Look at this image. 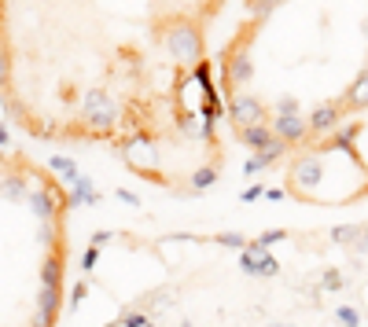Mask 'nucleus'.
<instances>
[{
    "instance_id": "nucleus-1",
    "label": "nucleus",
    "mask_w": 368,
    "mask_h": 327,
    "mask_svg": "<svg viewBox=\"0 0 368 327\" xmlns=\"http://www.w3.org/2000/svg\"><path fill=\"white\" fill-rule=\"evenodd\" d=\"M229 0H0V111L177 198L225 173L210 33Z\"/></svg>"
},
{
    "instance_id": "nucleus-2",
    "label": "nucleus",
    "mask_w": 368,
    "mask_h": 327,
    "mask_svg": "<svg viewBox=\"0 0 368 327\" xmlns=\"http://www.w3.org/2000/svg\"><path fill=\"white\" fill-rule=\"evenodd\" d=\"M217 78L229 136L299 173L368 118V0H243Z\"/></svg>"
},
{
    "instance_id": "nucleus-3",
    "label": "nucleus",
    "mask_w": 368,
    "mask_h": 327,
    "mask_svg": "<svg viewBox=\"0 0 368 327\" xmlns=\"http://www.w3.org/2000/svg\"><path fill=\"white\" fill-rule=\"evenodd\" d=\"M74 195L41 158L0 148V327H59Z\"/></svg>"
}]
</instances>
